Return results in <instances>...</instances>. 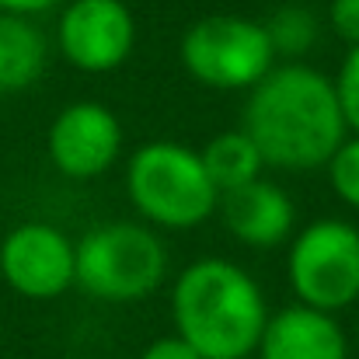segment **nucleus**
I'll return each instance as SVG.
<instances>
[{
  "mask_svg": "<svg viewBox=\"0 0 359 359\" xmlns=\"http://www.w3.org/2000/svg\"><path fill=\"white\" fill-rule=\"evenodd\" d=\"M241 129L258 147L265 168L318 171L349 136L335 84L307 63L272 67L248 95Z\"/></svg>",
  "mask_w": 359,
  "mask_h": 359,
  "instance_id": "nucleus-1",
  "label": "nucleus"
},
{
  "mask_svg": "<svg viewBox=\"0 0 359 359\" xmlns=\"http://www.w3.org/2000/svg\"><path fill=\"white\" fill-rule=\"evenodd\" d=\"M175 335L203 359H248L258 353L269 307L258 283L227 258L192 262L171 290Z\"/></svg>",
  "mask_w": 359,
  "mask_h": 359,
  "instance_id": "nucleus-2",
  "label": "nucleus"
},
{
  "mask_svg": "<svg viewBox=\"0 0 359 359\" xmlns=\"http://www.w3.org/2000/svg\"><path fill=\"white\" fill-rule=\"evenodd\" d=\"M126 192L136 213L164 231H192L220 206V192L210 182L199 150L175 140H154L133 154L126 168Z\"/></svg>",
  "mask_w": 359,
  "mask_h": 359,
  "instance_id": "nucleus-3",
  "label": "nucleus"
},
{
  "mask_svg": "<svg viewBox=\"0 0 359 359\" xmlns=\"http://www.w3.org/2000/svg\"><path fill=\"white\" fill-rule=\"evenodd\" d=\"M74 286L109 304H129L150 297L164 283L168 251L154 227L112 220L91 227L74 244Z\"/></svg>",
  "mask_w": 359,
  "mask_h": 359,
  "instance_id": "nucleus-4",
  "label": "nucleus"
},
{
  "mask_svg": "<svg viewBox=\"0 0 359 359\" xmlns=\"http://www.w3.org/2000/svg\"><path fill=\"white\" fill-rule=\"evenodd\" d=\"M178 56L192 81L217 91H251L276 67L265 25L238 14H210L189 25Z\"/></svg>",
  "mask_w": 359,
  "mask_h": 359,
  "instance_id": "nucleus-5",
  "label": "nucleus"
},
{
  "mask_svg": "<svg viewBox=\"0 0 359 359\" xmlns=\"http://www.w3.org/2000/svg\"><path fill=\"white\" fill-rule=\"evenodd\" d=\"M286 276L297 304L335 314L359 300V231L349 220L307 224L286 255Z\"/></svg>",
  "mask_w": 359,
  "mask_h": 359,
  "instance_id": "nucleus-6",
  "label": "nucleus"
},
{
  "mask_svg": "<svg viewBox=\"0 0 359 359\" xmlns=\"http://www.w3.org/2000/svg\"><path fill=\"white\" fill-rule=\"evenodd\" d=\"M60 56L84 74H112L133 56L136 21L122 0H67L56 25Z\"/></svg>",
  "mask_w": 359,
  "mask_h": 359,
  "instance_id": "nucleus-7",
  "label": "nucleus"
},
{
  "mask_svg": "<svg viewBox=\"0 0 359 359\" xmlns=\"http://www.w3.org/2000/svg\"><path fill=\"white\" fill-rule=\"evenodd\" d=\"M74 241L42 220L18 224L0 241V279L28 300H56L74 286Z\"/></svg>",
  "mask_w": 359,
  "mask_h": 359,
  "instance_id": "nucleus-8",
  "label": "nucleus"
},
{
  "mask_svg": "<svg viewBox=\"0 0 359 359\" xmlns=\"http://www.w3.org/2000/svg\"><path fill=\"white\" fill-rule=\"evenodd\" d=\"M46 150L60 175L91 182L116 164L122 150V126L102 102H74L53 119Z\"/></svg>",
  "mask_w": 359,
  "mask_h": 359,
  "instance_id": "nucleus-9",
  "label": "nucleus"
},
{
  "mask_svg": "<svg viewBox=\"0 0 359 359\" xmlns=\"http://www.w3.org/2000/svg\"><path fill=\"white\" fill-rule=\"evenodd\" d=\"M217 210L231 238L248 248H276L293 234L297 224L293 199L265 178H255L241 189L224 192Z\"/></svg>",
  "mask_w": 359,
  "mask_h": 359,
  "instance_id": "nucleus-10",
  "label": "nucleus"
},
{
  "mask_svg": "<svg viewBox=\"0 0 359 359\" xmlns=\"http://www.w3.org/2000/svg\"><path fill=\"white\" fill-rule=\"evenodd\" d=\"M262 359H349V342L335 314L290 304L269 314L258 342Z\"/></svg>",
  "mask_w": 359,
  "mask_h": 359,
  "instance_id": "nucleus-11",
  "label": "nucleus"
},
{
  "mask_svg": "<svg viewBox=\"0 0 359 359\" xmlns=\"http://www.w3.org/2000/svg\"><path fill=\"white\" fill-rule=\"evenodd\" d=\"M46 35L32 18L0 11V98L28 91L46 70Z\"/></svg>",
  "mask_w": 359,
  "mask_h": 359,
  "instance_id": "nucleus-12",
  "label": "nucleus"
},
{
  "mask_svg": "<svg viewBox=\"0 0 359 359\" xmlns=\"http://www.w3.org/2000/svg\"><path fill=\"white\" fill-rule=\"evenodd\" d=\"M199 161L220 196L262 178V171H265V161L244 129H227V133H217L213 140H206V147L199 150Z\"/></svg>",
  "mask_w": 359,
  "mask_h": 359,
  "instance_id": "nucleus-13",
  "label": "nucleus"
},
{
  "mask_svg": "<svg viewBox=\"0 0 359 359\" xmlns=\"http://www.w3.org/2000/svg\"><path fill=\"white\" fill-rule=\"evenodd\" d=\"M265 25V35H269V46H272V56H283V60H297V56H307L311 46L318 42V18L311 7L304 4H283L279 11H272Z\"/></svg>",
  "mask_w": 359,
  "mask_h": 359,
  "instance_id": "nucleus-14",
  "label": "nucleus"
},
{
  "mask_svg": "<svg viewBox=\"0 0 359 359\" xmlns=\"http://www.w3.org/2000/svg\"><path fill=\"white\" fill-rule=\"evenodd\" d=\"M328 182L335 189V196L349 206V210H359V136H346L339 143V150L328 157Z\"/></svg>",
  "mask_w": 359,
  "mask_h": 359,
  "instance_id": "nucleus-15",
  "label": "nucleus"
},
{
  "mask_svg": "<svg viewBox=\"0 0 359 359\" xmlns=\"http://www.w3.org/2000/svg\"><path fill=\"white\" fill-rule=\"evenodd\" d=\"M335 84V95H339V109H342V119L346 129L359 136V46H353L339 67V77L332 81Z\"/></svg>",
  "mask_w": 359,
  "mask_h": 359,
  "instance_id": "nucleus-16",
  "label": "nucleus"
},
{
  "mask_svg": "<svg viewBox=\"0 0 359 359\" xmlns=\"http://www.w3.org/2000/svg\"><path fill=\"white\" fill-rule=\"evenodd\" d=\"M328 25L342 42H349V49L359 46V0H332L328 4Z\"/></svg>",
  "mask_w": 359,
  "mask_h": 359,
  "instance_id": "nucleus-17",
  "label": "nucleus"
},
{
  "mask_svg": "<svg viewBox=\"0 0 359 359\" xmlns=\"http://www.w3.org/2000/svg\"><path fill=\"white\" fill-rule=\"evenodd\" d=\"M140 359H203L185 339H178V335H164V339H154Z\"/></svg>",
  "mask_w": 359,
  "mask_h": 359,
  "instance_id": "nucleus-18",
  "label": "nucleus"
},
{
  "mask_svg": "<svg viewBox=\"0 0 359 359\" xmlns=\"http://www.w3.org/2000/svg\"><path fill=\"white\" fill-rule=\"evenodd\" d=\"M56 4H67V0H0V11H7V14H21V18H35V14L56 7Z\"/></svg>",
  "mask_w": 359,
  "mask_h": 359,
  "instance_id": "nucleus-19",
  "label": "nucleus"
}]
</instances>
